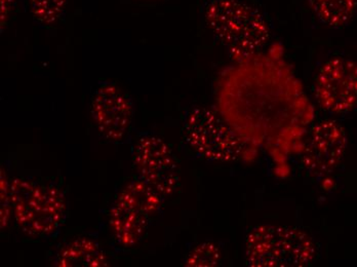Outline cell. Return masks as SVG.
Listing matches in <instances>:
<instances>
[{"mask_svg":"<svg viewBox=\"0 0 357 267\" xmlns=\"http://www.w3.org/2000/svg\"><path fill=\"white\" fill-rule=\"evenodd\" d=\"M217 104L235 133L276 162L302 151L314 119L301 82L278 51L235 61L220 78Z\"/></svg>","mask_w":357,"mask_h":267,"instance_id":"1","label":"cell"},{"mask_svg":"<svg viewBox=\"0 0 357 267\" xmlns=\"http://www.w3.org/2000/svg\"><path fill=\"white\" fill-rule=\"evenodd\" d=\"M204 18L234 61L260 53L270 38L266 19L241 0H212L204 10Z\"/></svg>","mask_w":357,"mask_h":267,"instance_id":"2","label":"cell"},{"mask_svg":"<svg viewBox=\"0 0 357 267\" xmlns=\"http://www.w3.org/2000/svg\"><path fill=\"white\" fill-rule=\"evenodd\" d=\"M10 190L13 216L24 234L49 238L60 231L67 215L66 197L60 188L27 178H14Z\"/></svg>","mask_w":357,"mask_h":267,"instance_id":"3","label":"cell"},{"mask_svg":"<svg viewBox=\"0 0 357 267\" xmlns=\"http://www.w3.org/2000/svg\"><path fill=\"white\" fill-rule=\"evenodd\" d=\"M183 133L193 151L213 162H245L258 151L235 133L219 112L206 107L195 108L187 114Z\"/></svg>","mask_w":357,"mask_h":267,"instance_id":"4","label":"cell"},{"mask_svg":"<svg viewBox=\"0 0 357 267\" xmlns=\"http://www.w3.org/2000/svg\"><path fill=\"white\" fill-rule=\"evenodd\" d=\"M317 250L303 230L280 225H260L250 232L245 257L254 267H305L314 260Z\"/></svg>","mask_w":357,"mask_h":267,"instance_id":"5","label":"cell"},{"mask_svg":"<svg viewBox=\"0 0 357 267\" xmlns=\"http://www.w3.org/2000/svg\"><path fill=\"white\" fill-rule=\"evenodd\" d=\"M163 199L139 177L126 184L109 212V225L119 245L132 248L143 240L150 220L160 211Z\"/></svg>","mask_w":357,"mask_h":267,"instance_id":"6","label":"cell"},{"mask_svg":"<svg viewBox=\"0 0 357 267\" xmlns=\"http://www.w3.org/2000/svg\"><path fill=\"white\" fill-rule=\"evenodd\" d=\"M132 162L140 179L163 199L171 197L180 184V169L171 147L151 134L142 135L132 148Z\"/></svg>","mask_w":357,"mask_h":267,"instance_id":"7","label":"cell"},{"mask_svg":"<svg viewBox=\"0 0 357 267\" xmlns=\"http://www.w3.org/2000/svg\"><path fill=\"white\" fill-rule=\"evenodd\" d=\"M315 97L324 110L345 114L357 106V62L335 57L322 65L317 84Z\"/></svg>","mask_w":357,"mask_h":267,"instance_id":"8","label":"cell"},{"mask_svg":"<svg viewBox=\"0 0 357 267\" xmlns=\"http://www.w3.org/2000/svg\"><path fill=\"white\" fill-rule=\"evenodd\" d=\"M132 104L128 96L112 82H104L91 99V116L99 133L110 142L119 143L132 127Z\"/></svg>","mask_w":357,"mask_h":267,"instance_id":"9","label":"cell"},{"mask_svg":"<svg viewBox=\"0 0 357 267\" xmlns=\"http://www.w3.org/2000/svg\"><path fill=\"white\" fill-rule=\"evenodd\" d=\"M347 147L343 128L335 121H324L309 132L302 147L306 170L315 176L333 172L341 162Z\"/></svg>","mask_w":357,"mask_h":267,"instance_id":"10","label":"cell"},{"mask_svg":"<svg viewBox=\"0 0 357 267\" xmlns=\"http://www.w3.org/2000/svg\"><path fill=\"white\" fill-rule=\"evenodd\" d=\"M54 266L103 267L109 264L107 255L97 242L89 238H78L62 247Z\"/></svg>","mask_w":357,"mask_h":267,"instance_id":"11","label":"cell"},{"mask_svg":"<svg viewBox=\"0 0 357 267\" xmlns=\"http://www.w3.org/2000/svg\"><path fill=\"white\" fill-rule=\"evenodd\" d=\"M308 3L319 21L332 28L349 23L357 8V0H308Z\"/></svg>","mask_w":357,"mask_h":267,"instance_id":"12","label":"cell"},{"mask_svg":"<svg viewBox=\"0 0 357 267\" xmlns=\"http://www.w3.org/2000/svg\"><path fill=\"white\" fill-rule=\"evenodd\" d=\"M67 0H28L30 12L43 25H52L64 14Z\"/></svg>","mask_w":357,"mask_h":267,"instance_id":"13","label":"cell"},{"mask_svg":"<svg viewBox=\"0 0 357 267\" xmlns=\"http://www.w3.org/2000/svg\"><path fill=\"white\" fill-rule=\"evenodd\" d=\"M221 261V252L213 243H204L193 250L186 261V266H217Z\"/></svg>","mask_w":357,"mask_h":267,"instance_id":"14","label":"cell"},{"mask_svg":"<svg viewBox=\"0 0 357 267\" xmlns=\"http://www.w3.org/2000/svg\"><path fill=\"white\" fill-rule=\"evenodd\" d=\"M1 208H0V217H1V229H6L10 223V218L13 216V203H12V190H10V181H8L6 172L3 169L1 170Z\"/></svg>","mask_w":357,"mask_h":267,"instance_id":"15","label":"cell"},{"mask_svg":"<svg viewBox=\"0 0 357 267\" xmlns=\"http://www.w3.org/2000/svg\"><path fill=\"white\" fill-rule=\"evenodd\" d=\"M15 2L16 0H1V26H3L10 18L8 16L14 10Z\"/></svg>","mask_w":357,"mask_h":267,"instance_id":"16","label":"cell"}]
</instances>
